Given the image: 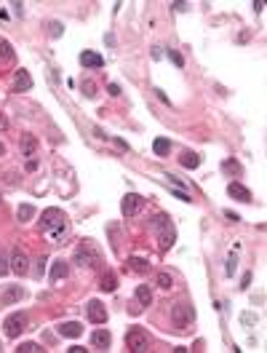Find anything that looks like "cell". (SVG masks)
<instances>
[{
    "instance_id": "6da1fadb",
    "label": "cell",
    "mask_w": 267,
    "mask_h": 353,
    "mask_svg": "<svg viewBox=\"0 0 267 353\" xmlns=\"http://www.w3.org/2000/svg\"><path fill=\"white\" fill-rule=\"evenodd\" d=\"M40 225H43V233L48 235V241H54V243H62L70 235V225L62 209H46Z\"/></svg>"
},
{
    "instance_id": "7a4b0ae2",
    "label": "cell",
    "mask_w": 267,
    "mask_h": 353,
    "mask_svg": "<svg viewBox=\"0 0 267 353\" xmlns=\"http://www.w3.org/2000/svg\"><path fill=\"white\" fill-rule=\"evenodd\" d=\"M153 230H155V235H158V246H161V251H166V249L174 246L177 230H174V225H171V217H169V214H158V217L153 220Z\"/></svg>"
},
{
    "instance_id": "3957f363",
    "label": "cell",
    "mask_w": 267,
    "mask_h": 353,
    "mask_svg": "<svg viewBox=\"0 0 267 353\" xmlns=\"http://www.w3.org/2000/svg\"><path fill=\"white\" fill-rule=\"evenodd\" d=\"M99 260H102V251H99V246L91 238H86L81 246L75 249V262L81 265V268H96Z\"/></svg>"
},
{
    "instance_id": "277c9868",
    "label": "cell",
    "mask_w": 267,
    "mask_h": 353,
    "mask_svg": "<svg viewBox=\"0 0 267 353\" xmlns=\"http://www.w3.org/2000/svg\"><path fill=\"white\" fill-rule=\"evenodd\" d=\"M126 348L131 353L150 351V335L144 332L142 327H131V329H128V335H126Z\"/></svg>"
},
{
    "instance_id": "5b68a950",
    "label": "cell",
    "mask_w": 267,
    "mask_h": 353,
    "mask_svg": "<svg viewBox=\"0 0 267 353\" xmlns=\"http://www.w3.org/2000/svg\"><path fill=\"white\" fill-rule=\"evenodd\" d=\"M171 319H174V324L179 329H184L195 321V311H192V305H187V302H179V305H174V311H171Z\"/></svg>"
},
{
    "instance_id": "8992f818",
    "label": "cell",
    "mask_w": 267,
    "mask_h": 353,
    "mask_svg": "<svg viewBox=\"0 0 267 353\" xmlns=\"http://www.w3.org/2000/svg\"><path fill=\"white\" fill-rule=\"evenodd\" d=\"M3 327H5V335H8L11 340H16V337L27 329V313H11Z\"/></svg>"
},
{
    "instance_id": "52a82bcc",
    "label": "cell",
    "mask_w": 267,
    "mask_h": 353,
    "mask_svg": "<svg viewBox=\"0 0 267 353\" xmlns=\"http://www.w3.org/2000/svg\"><path fill=\"white\" fill-rule=\"evenodd\" d=\"M86 316H89L91 324H107V308L99 300H91L89 305H86Z\"/></svg>"
},
{
    "instance_id": "ba28073f",
    "label": "cell",
    "mask_w": 267,
    "mask_h": 353,
    "mask_svg": "<svg viewBox=\"0 0 267 353\" xmlns=\"http://www.w3.org/2000/svg\"><path fill=\"white\" fill-rule=\"evenodd\" d=\"M142 196H136V193H128V196L120 201V212H123V217H134V214H139L142 209Z\"/></svg>"
},
{
    "instance_id": "9c48e42d",
    "label": "cell",
    "mask_w": 267,
    "mask_h": 353,
    "mask_svg": "<svg viewBox=\"0 0 267 353\" xmlns=\"http://www.w3.org/2000/svg\"><path fill=\"white\" fill-rule=\"evenodd\" d=\"M8 262H11V270L16 273V276H24V273L30 270V260H27V254H24L19 246L11 251V260H8Z\"/></svg>"
},
{
    "instance_id": "30bf717a",
    "label": "cell",
    "mask_w": 267,
    "mask_h": 353,
    "mask_svg": "<svg viewBox=\"0 0 267 353\" xmlns=\"http://www.w3.org/2000/svg\"><path fill=\"white\" fill-rule=\"evenodd\" d=\"M21 297H24V289H21L19 284H8L0 292V305H13V302H19Z\"/></svg>"
},
{
    "instance_id": "8fae6325",
    "label": "cell",
    "mask_w": 267,
    "mask_h": 353,
    "mask_svg": "<svg viewBox=\"0 0 267 353\" xmlns=\"http://www.w3.org/2000/svg\"><path fill=\"white\" fill-rule=\"evenodd\" d=\"M32 89V75L27 73V70H16V75H13V91H30Z\"/></svg>"
},
{
    "instance_id": "7c38bea8",
    "label": "cell",
    "mask_w": 267,
    "mask_h": 353,
    "mask_svg": "<svg viewBox=\"0 0 267 353\" xmlns=\"http://www.w3.org/2000/svg\"><path fill=\"white\" fill-rule=\"evenodd\" d=\"M227 193H230L233 198L243 201V204H251V190H249V187H243L241 182H230V185H227Z\"/></svg>"
},
{
    "instance_id": "4fadbf2b",
    "label": "cell",
    "mask_w": 267,
    "mask_h": 353,
    "mask_svg": "<svg viewBox=\"0 0 267 353\" xmlns=\"http://www.w3.org/2000/svg\"><path fill=\"white\" fill-rule=\"evenodd\" d=\"M110 343H112V337H110L107 329H96V332L91 335V345H93V348H99V351H107V348H110Z\"/></svg>"
},
{
    "instance_id": "5bb4252c",
    "label": "cell",
    "mask_w": 267,
    "mask_h": 353,
    "mask_svg": "<svg viewBox=\"0 0 267 353\" xmlns=\"http://www.w3.org/2000/svg\"><path fill=\"white\" fill-rule=\"evenodd\" d=\"M19 147H21V155L32 158V155H35V150H38V139H35L32 134H21V142H19Z\"/></svg>"
},
{
    "instance_id": "9a60e30c",
    "label": "cell",
    "mask_w": 267,
    "mask_h": 353,
    "mask_svg": "<svg viewBox=\"0 0 267 353\" xmlns=\"http://www.w3.org/2000/svg\"><path fill=\"white\" fill-rule=\"evenodd\" d=\"M59 335L62 337H81L83 335V327L78 321H64V324H59Z\"/></svg>"
},
{
    "instance_id": "2e32d148",
    "label": "cell",
    "mask_w": 267,
    "mask_h": 353,
    "mask_svg": "<svg viewBox=\"0 0 267 353\" xmlns=\"http://www.w3.org/2000/svg\"><path fill=\"white\" fill-rule=\"evenodd\" d=\"M81 64H83V67H93V70H99V67L104 64V59H102V56H99L96 51H83V54H81Z\"/></svg>"
},
{
    "instance_id": "e0dca14e",
    "label": "cell",
    "mask_w": 267,
    "mask_h": 353,
    "mask_svg": "<svg viewBox=\"0 0 267 353\" xmlns=\"http://www.w3.org/2000/svg\"><path fill=\"white\" fill-rule=\"evenodd\" d=\"M179 163H182L184 169H198V166H200V155H198V153H190V150H184V153L179 155Z\"/></svg>"
},
{
    "instance_id": "ac0fdd59",
    "label": "cell",
    "mask_w": 267,
    "mask_h": 353,
    "mask_svg": "<svg viewBox=\"0 0 267 353\" xmlns=\"http://www.w3.org/2000/svg\"><path fill=\"white\" fill-rule=\"evenodd\" d=\"M67 273H70V268H67V262L64 260H56L54 262V268H51V281L56 284V281H62V278H67Z\"/></svg>"
},
{
    "instance_id": "d6986e66",
    "label": "cell",
    "mask_w": 267,
    "mask_h": 353,
    "mask_svg": "<svg viewBox=\"0 0 267 353\" xmlns=\"http://www.w3.org/2000/svg\"><path fill=\"white\" fill-rule=\"evenodd\" d=\"M126 268H128V270H134V273H147V270H150V262H147V260H142V257H128Z\"/></svg>"
},
{
    "instance_id": "ffe728a7",
    "label": "cell",
    "mask_w": 267,
    "mask_h": 353,
    "mask_svg": "<svg viewBox=\"0 0 267 353\" xmlns=\"http://www.w3.org/2000/svg\"><path fill=\"white\" fill-rule=\"evenodd\" d=\"M222 171L230 177H241L243 174V169H241V163L235 161V158H227V161H222Z\"/></svg>"
},
{
    "instance_id": "44dd1931",
    "label": "cell",
    "mask_w": 267,
    "mask_h": 353,
    "mask_svg": "<svg viewBox=\"0 0 267 353\" xmlns=\"http://www.w3.org/2000/svg\"><path fill=\"white\" fill-rule=\"evenodd\" d=\"M136 302H139V305H150V302H153V292H150L147 284L136 286Z\"/></svg>"
},
{
    "instance_id": "7402d4cb",
    "label": "cell",
    "mask_w": 267,
    "mask_h": 353,
    "mask_svg": "<svg viewBox=\"0 0 267 353\" xmlns=\"http://www.w3.org/2000/svg\"><path fill=\"white\" fill-rule=\"evenodd\" d=\"M169 150H171V142L166 139V136H158V139L153 142V153L155 155H169Z\"/></svg>"
},
{
    "instance_id": "603a6c76",
    "label": "cell",
    "mask_w": 267,
    "mask_h": 353,
    "mask_svg": "<svg viewBox=\"0 0 267 353\" xmlns=\"http://www.w3.org/2000/svg\"><path fill=\"white\" fill-rule=\"evenodd\" d=\"M13 48H11V43L5 40V38H0V62H13Z\"/></svg>"
},
{
    "instance_id": "cb8c5ba5",
    "label": "cell",
    "mask_w": 267,
    "mask_h": 353,
    "mask_svg": "<svg viewBox=\"0 0 267 353\" xmlns=\"http://www.w3.org/2000/svg\"><path fill=\"white\" fill-rule=\"evenodd\" d=\"M118 289V278H115V273H104L102 276V292H115Z\"/></svg>"
},
{
    "instance_id": "d4e9b609",
    "label": "cell",
    "mask_w": 267,
    "mask_h": 353,
    "mask_svg": "<svg viewBox=\"0 0 267 353\" xmlns=\"http://www.w3.org/2000/svg\"><path fill=\"white\" fill-rule=\"evenodd\" d=\"M16 217H19V222H30V220L35 217V206L21 204V206H19V212H16Z\"/></svg>"
},
{
    "instance_id": "484cf974",
    "label": "cell",
    "mask_w": 267,
    "mask_h": 353,
    "mask_svg": "<svg viewBox=\"0 0 267 353\" xmlns=\"http://www.w3.org/2000/svg\"><path fill=\"white\" fill-rule=\"evenodd\" d=\"M16 351H19V353H43V348H40L38 343H21Z\"/></svg>"
},
{
    "instance_id": "4316f807",
    "label": "cell",
    "mask_w": 267,
    "mask_h": 353,
    "mask_svg": "<svg viewBox=\"0 0 267 353\" xmlns=\"http://www.w3.org/2000/svg\"><path fill=\"white\" fill-rule=\"evenodd\" d=\"M158 286H161V289H171V286H174V278H171L169 273H158Z\"/></svg>"
},
{
    "instance_id": "83f0119b",
    "label": "cell",
    "mask_w": 267,
    "mask_h": 353,
    "mask_svg": "<svg viewBox=\"0 0 267 353\" xmlns=\"http://www.w3.org/2000/svg\"><path fill=\"white\" fill-rule=\"evenodd\" d=\"M81 89H83V94H86L89 99L96 97V89H93V83H91V81H83V83H81Z\"/></svg>"
},
{
    "instance_id": "f1b7e54d",
    "label": "cell",
    "mask_w": 267,
    "mask_h": 353,
    "mask_svg": "<svg viewBox=\"0 0 267 353\" xmlns=\"http://www.w3.org/2000/svg\"><path fill=\"white\" fill-rule=\"evenodd\" d=\"M8 270H11V262H8V257H5L3 251H0V278H3Z\"/></svg>"
},
{
    "instance_id": "f546056e",
    "label": "cell",
    "mask_w": 267,
    "mask_h": 353,
    "mask_svg": "<svg viewBox=\"0 0 267 353\" xmlns=\"http://www.w3.org/2000/svg\"><path fill=\"white\" fill-rule=\"evenodd\" d=\"M169 59H171V62H174V64H177V67H184V56H182V54H179V51H171V48H169Z\"/></svg>"
},
{
    "instance_id": "4dcf8cb0",
    "label": "cell",
    "mask_w": 267,
    "mask_h": 353,
    "mask_svg": "<svg viewBox=\"0 0 267 353\" xmlns=\"http://www.w3.org/2000/svg\"><path fill=\"white\" fill-rule=\"evenodd\" d=\"M43 273H46V257H40L38 265H35V276H43Z\"/></svg>"
},
{
    "instance_id": "1f68e13d",
    "label": "cell",
    "mask_w": 267,
    "mask_h": 353,
    "mask_svg": "<svg viewBox=\"0 0 267 353\" xmlns=\"http://www.w3.org/2000/svg\"><path fill=\"white\" fill-rule=\"evenodd\" d=\"M107 94H110V97H120V86L118 83H110V86H107Z\"/></svg>"
},
{
    "instance_id": "d6a6232c",
    "label": "cell",
    "mask_w": 267,
    "mask_h": 353,
    "mask_svg": "<svg viewBox=\"0 0 267 353\" xmlns=\"http://www.w3.org/2000/svg\"><path fill=\"white\" fill-rule=\"evenodd\" d=\"M235 254H230V260H227V276H233V270H235Z\"/></svg>"
},
{
    "instance_id": "836d02e7",
    "label": "cell",
    "mask_w": 267,
    "mask_h": 353,
    "mask_svg": "<svg viewBox=\"0 0 267 353\" xmlns=\"http://www.w3.org/2000/svg\"><path fill=\"white\" fill-rule=\"evenodd\" d=\"M249 284H251V273H243V278H241V289H249Z\"/></svg>"
},
{
    "instance_id": "e575fe53",
    "label": "cell",
    "mask_w": 267,
    "mask_h": 353,
    "mask_svg": "<svg viewBox=\"0 0 267 353\" xmlns=\"http://www.w3.org/2000/svg\"><path fill=\"white\" fill-rule=\"evenodd\" d=\"M51 35H54V38H59V35H62V24H59V21H54V24H51Z\"/></svg>"
},
{
    "instance_id": "d590c367",
    "label": "cell",
    "mask_w": 267,
    "mask_h": 353,
    "mask_svg": "<svg viewBox=\"0 0 267 353\" xmlns=\"http://www.w3.org/2000/svg\"><path fill=\"white\" fill-rule=\"evenodd\" d=\"M13 13H16V16H21V13H24V8H21V3H19V0H13Z\"/></svg>"
},
{
    "instance_id": "8d00e7d4",
    "label": "cell",
    "mask_w": 267,
    "mask_h": 353,
    "mask_svg": "<svg viewBox=\"0 0 267 353\" xmlns=\"http://www.w3.org/2000/svg\"><path fill=\"white\" fill-rule=\"evenodd\" d=\"M5 128H8V118H5L3 113H0V131H5Z\"/></svg>"
},
{
    "instance_id": "74e56055",
    "label": "cell",
    "mask_w": 267,
    "mask_h": 353,
    "mask_svg": "<svg viewBox=\"0 0 267 353\" xmlns=\"http://www.w3.org/2000/svg\"><path fill=\"white\" fill-rule=\"evenodd\" d=\"M171 5H174L177 11H184V8H187V3H184V0H177V3H171Z\"/></svg>"
},
{
    "instance_id": "f35d334b",
    "label": "cell",
    "mask_w": 267,
    "mask_h": 353,
    "mask_svg": "<svg viewBox=\"0 0 267 353\" xmlns=\"http://www.w3.org/2000/svg\"><path fill=\"white\" fill-rule=\"evenodd\" d=\"M155 94H158V99H161V102H166V105H169V97H166V94H163L161 89H155Z\"/></svg>"
},
{
    "instance_id": "ab89813d",
    "label": "cell",
    "mask_w": 267,
    "mask_h": 353,
    "mask_svg": "<svg viewBox=\"0 0 267 353\" xmlns=\"http://www.w3.org/2000/svg\"><path fill=\"white\" fill-rule=\"evenodd\" d=\"M35 169H38V161H32V158H30V161H27V171H35Z\"/></svg>"
},
{
    "instance_id": "60d3db41",
    "label": "cell",
    "mask_w": 267,
    "mask_h": 353,
    "mask_svg": "<svg viewBox=\"0 0 267 353\" xmlns=\"http://www.w3.org/2000/svg\"><path fill=\"white\" fill-rule=\"evenodd\" d=\"M70 353H86V348H83V345H72Z\"/></svg>"
},
{
    "instance_id": "b9f144b4",
    "label": "cell",
    "mask_w": 267,
    "mask_h": 353,
    "mask_svg": "<svg viewBox=\"0 0 267 353\" xmlns=\"http://www.w3.org/2000/svg\"><path fill=\"white\" fill-rule=\"evenodd\" d=\"M225 217H227V220H233V222H238V220H241V217H238L235 212H225Z\"/></svg>"
},
{
    "instance_id": "7bdbcfd3",
    "label": "cell",
    "mask_w": 267,
    "mask_h": 353,
    "mask_svg": "<svg viewBox=\"0 0 267 353\" xmlns=\"http://www.w3.org/2000/svg\"><path fill=\"white\" fill-rule=\"evenodd\" d=\"M0 155H5V145H3V142H0Z\"/></svg>"
}]
</instances>
